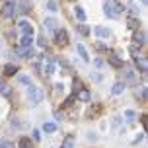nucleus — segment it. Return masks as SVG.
<instances>
[{"label": "nucleus", "mask_w": 148, "mask_h": 148, "mask_svg": "<svg viewBox=\"0 0 148 148\" xmlns=\"http://www.w3.org/2000/svg\"><path fill=\"white\" fill-rule=\"evenodd\" d=\"M27 99L33 105L41 103L43 101V90L39 88V86H27Z\"/></svg>", "instance_id": "1"}, {"label": "nucleus", "mask_w": 148, "mask_h": 148, "mask_svg": "<svg viewBox=\"0 0 148 148\" xmlns=\"http://www.w3.org/2000/svg\"><path fill=\"white\" fill-rule=\"evenodd\" d=\"M2 16L4 18H12V16L18 12V8H16V2H4V6H2Z\"/></svg>", "instance_id": "2"}, {"label": "nucleus", "mask_w": 148, "mask_h": 148, "mask_svg": "<svg viewBox=\"0 0 148 148\" xmlns=\"http://www.w3.org/2000/svg\"><path fill=\"white\" fill-rule=\"evenodd\" d=\"M18 29L22 31V35H33V25L27 20H20L18 22Z\"/></svg>", "instance_id": "3"}, {"label": "nucleus", "mask_w": 148, "mask_h": 148, "mask_svg": "<svg viewBox=\"0 0 148 148\" xmlns=\"http://www.w3.org/2000/svg\"><path fill=\"white\" fill-rule=\"evenodd\" d=\"M55 43L57 45H66L68 43V33L64 29H55Z\"/></svg>", "instance_id": "4"}, {"label": "nucleus", "mask_w": 148, "mask_h": 148, "mask_svg": "<svg viewBox=\"0 0 148 148\" xmlns=\"http://www.w3.org/2000/svg\"><path fill=\"white\" fill-rule=\"evenodd\" d=\"M134 66H136L138 72L144 74L148 70V59H146V57H134Z\"/></svg>", "instance_id": "5"}, {"label": "nucleus", "mask_w": 148, "mask_h": 148, "mask_svg": "<svg viewBox=\"0 0 148 148\" xmlns=\"http://www.w3.org/2000/svg\"><path fill=\"white\" fill-rule=\"evenodd\" d=\"M103 12L107 18H117V12H115V8H113V4H111V0H105L103 2Z\"/></svg>", "instance_id": "6"}, {"label": "nucleus", "mask_w": 148, "mask_h": 148, "mask_svg": "<svg viewBox=\"0 0 148 148\" xmlns=\"http://www.w3.org/2000/svg\"><path fill=\"white\" fill-rule=\"evenodd\" d=\"M123 68V74H125V80L131 82V84H134L136 82V74H134V70L131 66H121Z\"/></svg>", "instance_id": "7"}, {"label": "nucleus", "mask_w": 148, "mask_h": 148, "mask_svg": "<svg viewBox=\"0 0 148 148\" xmlns=\"http://www.w3.org/2000/svg\"><path fill=\"white\" fill-rule=\"evenodd\" d=\"M16 53H18V57H23V59H31L33 57V49L31 47H18Z\"/></svg>", "instance_id": "8"}, {"label": "nucleus", "mask_w": 148, "mask_h": 148, "mask_svg": "<svg viewBox=\"0 0 148 148\" xmlns=\"http://www.w3.org/2000/svg\"><path fill=\"white\" fill-rule=\"evenodd\" d=\"M94 33H96L99 39H109L111 37V31L107 29V27H103V25H97L96 29H94Z\"/></svg>", "instance_id": "9"}, {"label": "nucleus", "mask_w": 148, "mask_h": 148, "mask_svg": "<svg viewBox=\"0 0 148 148\" xmlns=\"http://www.w3.org/2000/svg\"><path fill=\"white\" fill-rule=\"evenodd\" d=\"M125 92V82H115L113 86H111V94L113 96H121Z\"/></svg>", "instance_id": "10"}, {"label": "nucleus", "mask_w": 148, "mask_h": 148, "mask_svg": "<svg viewBox=\"0 0 148 148\" xmlns=\"http://www.w3.org/2000/svg\"><path fill=\"white\" fill-rule=\"evenodd\" d=\"M107 60H109L111 66H115V68H121V66H123V60L119 59V55H115V53H111L109 57H107Z\"/></svg>", "instance_id": "11"}, {"label": "nucleus", "mask_w": 148, "mask_h": 148, "mask_svg": "<svg viewBox=\"0 0 148 148\" xmlns=\"http://www.w3.org/2000/svg\"><path fill=\"white\" fill-rule=\"evenodd\" d=\"M76 53L80 55V59L84 60V62H88V60H90V55H88V51H86V47H84L82 43H78V45H76Z\"/></svg>", "instance_id": "12"}, {"label": "nucleus", "mask_w": 148, "mask_h": 148, "mask_svg": "<svg viewBox=\"0 0 148 148\" xmlns=\"http://www.w3.org/2000/svg\"><path fill=\"white\" fill-rule=\"evenodd\" d=\"M29 0H18V4H16V8H18V12H22V14H25V12H29Z\"/></svg>", "instance_id": "13"}, {"label": "nucleus", "mask_w": 148, "mask_h": 148, "mask_svg": "<svg viewBox=\"0 0 148 148\" xmlns=\"http://www.w3.org/2000/svg\"><path fill=\"white\" fill-rule=\"evenodd\" d=\"M133 39H134V43H136V45H144V43H146V33L136 29V31H134V37H133Z\"/></svg>", "instance_id": "14"}, {"label": "nucleus", "mask_w": 148, "mask_h": 148, "mask_svg": "<svg viewBox=\"0 0 148 148\" xmlns=\"http://www.w3.org/2000/svg\"><path fill=\"white\" fill-rule=\"evenodd\" d=\"M74 96L78 97L80 101H90V97H92V96H90V92H88V90H84V88H82V90H78V92H76Z\"/></svg>", "instance_id": "15"}, {"label": "nucleus", "mask_w": 148, "mask_h": 148, "mask_svg": "<svg viewBox=\"0 0 148 148\" xmlns=\"http://www.w3.org/2000/svg\"><path fill=\"white\" fill-rule=\"evenodd\" d=\"M57 20L55 18H45V22H43V25H45V29H57Z\"/></svg>", "instance_id": "16"}, {"label": "nucleus", "mask_w": 148, "mask_h": 148, "mask_svg": "<svg viewBox=\"0 0 148 148\" xmlns=\"http://www.w3.org/2000/svg\"><path fill=\"white\" fill-rule=\"evenodd\" d=\"M31 43H33V35H22L20 47H31Z\"/></svg>", "instance_id": "17"}, {"label": "nucleus", "mask_w": 148, "mask_h": 148, "mask_svg": "<svg viewBox=\"0 0 148 148\" xmlns=\"http://www.w3.org/2000/svg\"><path fill=\"white\" fill-rule=\"evenodd\" d=\"M74 146V134H68L66 138L62 140V144H60V148H72Z\"/></svg>", "instance_id": "18"}, {"label": "nucleus", "mask_w": 148, "mask_h": 148, "mask_svg": "<svg viewBox=\"0 0 148 148\" xmlns=\"http://www.w3.org/2000/svg\"><path fill=\"white\" fill-rule=\"evenodd\" d=\"M18 146L20 148H33V144H31V140L27 138V136H22L20 142H18Z\"/></svg>", "instance_id": "19"}, {"label": "nucleus", "mask_w": 148, "mask_h": 148, "mask_svg": "<svg viewBox=\"0 0 148 148\" xmlns=\"http://www.w3.org/2000/svg\"><path fill=\"white\" fill-rule=\"evenodd\" d=\"M16 72H18V66H16V64H6V66H4V74H6V76H14Z\"/></svg>", "instance_id": "20"}, {"label": "nucleus", "mask_w": 148, "mask_h": 148, "mask_svg": "<svg viewBox=\"0 0 148 148\" xmlns=\"http://www.w3.org/2000/svg\"><path fill=\"white\" fill-rule=\"evenodd\" d=\"M43 70H45V74H47V76L55 74V62H53V60H49V62H47V64L43 66Z\"/></svg>", "instance_id": "21"}, {"label": "nucleus", "mask_w": 148, "mask_h": 148, "mask_svg": "<svg viewBox=\"0 0 148 148\" xmlns=\"http://www.w3.org/2000/svg\"><path fill=\"white\" fill-rule=\"evenodd\" d=\"M0 94H2V96H10V94H12V90H10V86H8L6 82H0Z\"/></svg>", "instance_id": "22"}, {"label": "nucleus", "mask_w": 148, "mask_h": 148, "mask_svg": "<svg viewBox=\"0 0 148 148\" xmlns=\"http://www.w3.org/2000/svg\"><path fill=\"white\" fill-rule=\"evenodd\" d=\"M74 14H76V18H78L80 22H84V20H86V12L82 10V6H76V8H74Z\"/></svg>", "instance_id": "23"}, {"label": "nucleus", "mask_w": 148, "mask_h": 148, "mask_svg": "<svg viewBox=\"0 0 148 148\" xmlns=\"http://www.w3.org/2000/svg\"><path fill=\"white\" fill-rule=\"evenodd\" d=\"M43 131L45 133H55V131H57V125L51 123V121H47V123H43Z\"/></svg>", "instance_id": "24"}, {"label": "nucleus", "mask_w": 148, "mask_h": 148, "mask_svg": "<svg viewBox=\"0 0 148 148\" xmlns=\"http://www.w3.org/2000/svg\"><path fill=\"white\" fill-rule=\"evenodd\" d=\"M127 27L129 29H138V20L136 18H129L127 20Z\"/></svg>", "instance_id": "25"}, {"label": "nucleus", "mask_w": 148, "mask_h": 148, "mask_svg": "<svg viewBox=\"0 0 148 148\" xmlns=\"http://www.w3.org/2000/svg\"><path fill=\"white\" fill-rule=\"evenodd\" d=\"M125 119L129 121V123H133L134 119H136V113H134L133 109H127V111H125Z\"/></svg>", "instance_id": "26"}, {"label": "nucleus", "mask_w": 148, "mask_h": 148, "mask_svg": "<svg viewBox=\"0 0 148 148\" xmlns=\"http://www.w3.org/2000/svg\"><path fill=\"white\" fill-rule=\"evenodd\" d=\"M18 80H20V84H23V86H31V78L29 76H18Z\"/></svg>", "instance_id": "27"}, {"label": "nucleus", "mask_w": 148, "mask_h": 148, "mask_svg": "<svg viewBox=\"0 0 148 148\" xmlns=\"http://www.w3.org/2000/svg\"><path fill=\"white\" fill-rule=\"evenodd\" d=\"M47 10H49V12H57V10H59V8H57V2H55V0H47Z\"/></svg>", "instance_id": "28"}, {"label": "nucleus", "mask_w": 148, "mask_h": 148, "mask_svg": "<svg viewBox=\"0 0 148 148\" xmlns=\"http://www.w3.org/2000/svg\"><path fill=\"white\" fill-rule=\"evenodd\" d=\"M78 31H80L82 35H88V33H90V27L86 25V23H78Z\"/></svg>", "instance_id": "29"}, {"label": "nucleus", "mask_w": 148, "mask_h": 148, "mask_svg": "<svg viewBox=\"0 0 148 148\" xmlns=\"http://www.w3.org/2000/svg\"><path fill=\"white\" fill-rule=\"evenodd\" d=\"M129 51L133 53L134 57H138V53H140V45H136V43H134V45H131V49H129Z\"/></svg>", "instance_id": "30"}, {"label": "nucleus", "mask_w": 148, "mask_h": 148, "mask_svg": "<svg viewBox=\"0 0 148 148\" xmlns=\"http://www.w3.org/2000/svg\"><path fill=\"white\" fill-rule=\"evenodd\" d=\"M0 148H14V144L10 140H0Z\"/></svg>", "instance_id": "31"}, {"label": "nucleus", "mask_w": 148, "mask_h": 148, "mask_svg": "<svg viewBox=\"0 0 148 148\" xmlns=\"http://www.w3.org/2000/svg\"><path fill=\"white\" fill-rule=\"evenodd\" d=\"M37 45H39V47H47V39H45V37H37Z\"/></svg>", "instance_id": "32"}, {"label": "nucleus", "mask_w": 148, "mask_h": 148, "mask_svg": "<svg viewBox=\"0 0 148 148\" xmlns=\"http://www.w3.org/2000/svg\"><path fill=\"white\" fill-rule=\"evenodd\" d=\"M82 88H84V86H82V82L80 80H74V94H76L78 90H82Z\"/></svg>", "instance_id": "33"}, {"label": "nucleus", "mask_w": 148, "mask_h": 148, "mask_svg": "<svg viewBox=\"0 0 148 148\" xmlns=\"http://www.w3.org/2000/svg\"><path fill=\"white\" fill-rule=\"evenodd\" d=\"M31 133H33V140H39V138H41V131H31Z\"/></svg>", "instance_id": "34"}, {"label": "nucleus", "mask_w": 148, "mask_h": 148, "mask_svg": "<svg viewBox=\"0 0 148 148\" xmlns=\"http://www.w3.org/2000/svg\"><path fill=\"white\" fill-rule=\"evenodd\" d=\"M94 66H96V68H101V66H103V60H101V59H96V60H94Z\"/></svg>", "instance_id": "35"}, {"label": "nucleus", "mask_w": 148, "mask_h": 148, "mask_svg": "<svg viewBox=\"0 0 148 148\" xmlns=\"http://www.w3.org/2000/svg\"><path fill=\"white\" fill-rule=\"evenodd\" d=\"M119 125H121V117L115 115V117H113V127H119Z\"/></svg>", "instance_id": "36"}, {"label": "nucleus", "mask_w": 148, "mask_h": 148, "mask_svg": "<svg viewBox=\"0 0 148 148\" xmlns=\"http://www.w3.org/2000/svg\"><path fill=\"white\" fill-rule=\"evenodd\" d=\"M62 88H64L62 84H55V90H57V92H62Z\"/></svg>", "instance_id": "37"}, {"label": "nucleus", "mask_w": 148, "mask_h": 148, "mask_svg": "<svg viewBox=\"0 0 148 148\" xmlns=\"http://www.w3.org/2000/svg\"><path fill=\"white\" fill-rule=\"evenodd\" d=\"M4 2H16V0H4Z\"/></svg>", "instance_id": "38"}, {"label": "nucleus", "mask_w": 148, "mask_h": 148, "mask_svg": "<svg viewBox=\"0 0 148 148\" xmlns=\"http://www.w3.org/2000/svg\"><path fill=\"white\" fill-rule=\"evenodd\" d=\"M140 2H142V4H146V0H140Z\"/></svg>", "instance_id": "39"}]
</instances>
